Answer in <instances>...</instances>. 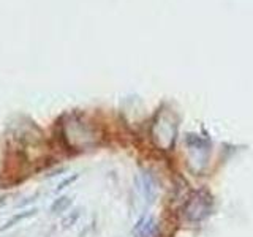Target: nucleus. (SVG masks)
<instances>
[{
	"instance_id": "1",
	"label": "nucleus",
	"mask_w": 253,
	"mask_h": 237,
	"mask_svg": "<svg viewBox=\"0 0 253 237\" xmlns=\"http://www.w3.org/2000/svg\"><path fill=\"white\" fill-rule=\"evenodd\" d=\"M38 213V209L37 207H30V209H26V210H22V212H18V213H14V215L11 218H8L5 221V225L3 226H0V231H6V229H11L14 228L16 225H19L21 221L24 220H27L30 217H35Z\"/></svg>"
},
{
	"instance_id": "2",
	"label": "nucleus",
	"mask_w": 253,
	"mask_h": 237,
	"mask_svg": "<svg viewBox=\"0 0 253 237\" xmlns=\"http://www.w3.org/2000/svg\"><path fill=\"white\" fill-rule=\"evenodd\" d=\"M71 205H73V199L70 196H59L57 199H54V202L51 204L49 212L52 215H60V213H65Z\"/></svg>"
},
{
	"instance_id": "3",
	"label": "nucleus",
	"mask_w": 253,
	"mask_h": 237,
	"mask_svg": "<svg viewBox=\"0 0 253 237\" xmlns=\"http://www.w3.org/2000/svg\"><path fill=\"white\" fill-rule=\"evenodd\" d=\"M154 228H155V223L152 218L149 220H141L136 229H134V237H150V234L154 233Z\"/></svg>"
},
{
	"instance_id": "4",
	"label": "nucleus",
	"mask_w": 253,
	"mask_h": 237,
	"mask_svg": "<svg viewBox=\"0 0 253 237\" xmlns=\"http://www.w3.org/2000/svg\"><path fill=\"white\" fill-rule=\"evenodd\" d=\"M79 217H81V209H75L73 212H70L68 215L63 217V220H62V228L63 229H68V228H71L73 225H76V221L79 220Z\"/></svg>"
},
{
	"instance_id": "5",
	"label": "nucleus",
	"mask_w": 253,
	"mask_h": 237,
	"mask_svg": "<svg viewBox=\"0 0 253 237\" xmlns=\"http://www.w3.org/2000/svg\"><path fill=\"white\" fill-rule=\"evenodd\" d=\"M78 179H79V174H73V176H70V177H67V179H63V180L60 182V184L57 185V188H55V193L63 192V190L68 188L70 185H73Z\"/></svg>"
},
{
	"instance_id": "6",
	"label": "nucleus",
	"mask_w": 253,
	"mask_h": 237,
	"mask_svg": "<svg viewBox=\"0 0 253 237\" xmlns=\"http://www.w3.org/2000/svg\"><path fill=\"white\" fill-rule=\"evenodd\" d=\"M144 190H146V198H149V201H152L154 187H152V182H150L149 176H144Z\"/></svg>"
}]
</instances>
